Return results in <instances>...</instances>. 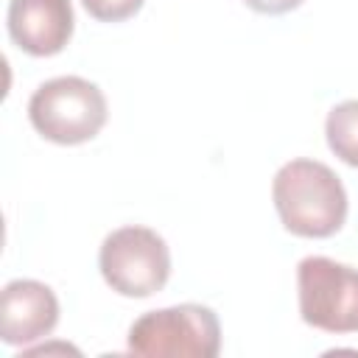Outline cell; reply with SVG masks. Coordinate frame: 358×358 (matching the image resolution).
Instances as JSON below:
<instances>
[{
	"instance_id": "cell-4",
	"label": "cell",
	"mask_w": 358,
	"mask_h": 358,
	"mask_svg": "<svg viewBox=\"0 0 358 358\" xmlns=\"http://www.w3.org/2000/svg\"><path fill=\"white\" fill-rule=\"evenodd\" d=\"M98 266L112 291L120 296L143 299L165 288L171 277V252L162 235L131 224L103 238Z\"/></svg>"
},
{
	"instance_id": "cell-3",
	"label": "cell",
	"mask_w": 358,
	"mask_h": 358,
	"mask_svg": "<svg viewBox=\"0 0 358 358\" xmlns=\"http://www.w3.org/2000/svg\"><path fill=\"white\" fill-rule=\"evenodd\" d=\"M221 350L218 316L204 305H173L143 313L129 327V352L145 358H215Z\"/></svg>"
},
{
	"instance_id": "cell-10",
	"label": "cell",
	"mask_w": 358,
	"mask_h": 358,
	"mask_svg": "<svg viewBox=\"0 0 358 358\" xmlns=\"http://www.w3.org/2000/svg\"><path fill=\"white\" fill-rule=\"evenodd\" d=\"M243 3L257 14H285L302 6V0H243Z\"/></svg>"
},
{
	"instance_id": "cell-9",
	"label": "cell",
	"mask_w": 358,
	"mask_h": 358,
	"mask_svg": "<svg viewBox=\"0 0 358 358\" xmlns=\"http://www.w3.org/2000/svg\"><path fill=\"white\" fill-rule=\"evenodd\" d=\"M145 0H81V6L87 8L90 17L101 20V22H120L134 17L143 8Z\"/></svg>"
},
{
	"instance_id": "cell-5",
	"label": "cell",
	"mask_w": 358,
	"mask_h": 358,
	"mask_svg": "<svg viewBox=\"0 0 358 358\" xmlns=\"http://www.w3.org/2000/svg\"><path fill=\"white\" fill-rule=\"evenodd\" d=\"M299 316L324 333H358V268L330 257H305L296 266Z\"/></svg>"
},
{
	"instance_id": "cell-1",
	"label": "cell",
	"mask_w": 358,
	"mask_h": 358,
	"mask_svg": "<svg viewBox=\"0 0 358 358\" xmlns=\"http://www.w3.org/2000/svg\"><path fill=\"white\" fill-rule=\"evenodd\" d=\"M271 199L282 227L299 238H330L347 221V190L336 171L316 159L285 162L271 182Z\"/></svg>"
},
{
	"instance_id": "cell-2",
	"label": "cell",
	"mask_w": 358,
	"mask_h": 358,
	"mask_svg": "<svg viewBox=\"0 0 358 358\" xmlns=\"http://www.w3.org/2000/svg\"><path fill=\"white\" fill-rule=\"evenodd\" d=\"M28 117L45 140L59 145H81L103 129L106 98L81 76H59L34 90Z\"/></svg>"
},
{
	"instance_id": "cell-7",
	"label": "cell",
	"mask_w": 358,
	"mask_h": 358,
	"mask_svg": "<svg viewBox=\"0 0 358 358\" xmlns=\"http://www.w3.org/2000/svg\"><path fill=\"white\" fill-rule=\"evenodd\" d=\"M8 36L28 56H56L73 36L70 0H8Z\"/></svg>"
},
{
	"instance_id": "cell-8",
	"label": "cell",
	"mask_w": 358,
	"mask_h": 358,
	"mask_svg": "<svg viewBox=\"0 0 358 358\" xmlns=\"http://www.w3.org/2000/svg\"><path fill=\"white\" fill-rule=\"evenodd\" d=\"M324 137L341 162L358 168V101H344L327 112Z\"/></svg>"
},
{
	"instance_id": "cell-6",
	"label": "cell",
	"mask_w": 358,
	"mask_h": 358,
	"mask_svg": "<svg viewBox=\"0 0 358 358\" xmlns=\"http://www.w3.org/2000/svg\"><path fill=\"white\" fill-rule=\"evenodd\" d=\"M59 324V299L39 280H11L0 294V338L8 347H25L53 333Z\"/></svg>"
}]
</instances>
